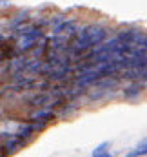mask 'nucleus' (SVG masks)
I'll list each match as a JSON object with an SVG mask.
<instances>
[{"mask_svg":"<svg viewBox=\"0 0 147 157\" xmlns=\"http://www.w3.org/2000/svg\"><path fill=\"white\" fill-rule=\"evenodd\" d=\"M109 29L100 28V26H85L80 31H76V39L71 42V46L67 48L71 55H82L89 49H93L95 46L102 44L104 40L107 39Z\"/></svg>","mask_w":147,"mask_h":157,"instance_id":"1","label":"nucleus"},{"mask_svg":"<svg viewBox=\"0 0 147 157\" xmlns=\"http://www.w3.org/2000/svg\"><path fill=\"white\" fill-rule=\"evenodd\" d=\"M16 44H15V51L16 53H26V51H31L33 48H37L38 42L44 39V31H42V28H35V29H31L29 33H26V35H20V37H16Z\"/></svg>","mask_w":147,"mask_h":157,"instance_id":"2","label":"nucleus"},{"mask_svg":"<svg viewBox=\"0 0 147 157\" xmlns=\"http://www.w3.org/2000/svg\"><path fill=\"white\" fill-rule=\"evenodd\" d=\"M62 104V97L56 93V91H49V93H38L35 97L29 99V106H35V108H47L51 110L53 106H58Z\"/></svg>","mask_w":147,"mask_h":157,"instance_id":"3","label":"nucleus"},{"mask_svg":"<svg viewBox=\"0 0 147 157\" xmlns=\"http://www.w3.org/2000/svg\"><path fill=\"white\" fill-rule=\"evenodd\" d=\"M26 144H27V139H24V137H20V135H16V133H9V135L5 137L2 148H4V152H5V155H13V154L20 152L22 148H26Z\"/></svg>","mask_w":147,"mask_h":157,"instance_id":"4","label":"nucleus"},{"mask_svg":"<svg viewBox=\"0 0 147 157\" xmlns=\"http://www.w3.org/2000/svg\"><path fill=\"white\" fill-rule=\"evenodd\" d=\"M62 33L74 35V33H76V22H74V20H60V22L53 28V35H62Z\"/></svg>","mask_w":147,"mask_h":157,"instance_id":"5","label":"nucleus"},{"mask_svg":"<svg viewBox=\"0 0 147 157\" xmlns=\"http://www.w3.org/2000/svg\"><path fill=\"white\" fill-rule=\"evenodd\" d=\"M51 119H55V113L51 112V110H38V112H33L31 113V121H37V122H49Z\"/></svg>","mask_w":147,"mask_h":157,"instance_id":"6","label":"nucleus"},{"mask_svg":"<svg viewBox=\"0 0 147 157\" xmlns=\"http://www.w3.org/2000/svg\"><path fill=\"white\" fill-rule=\"evenodd\" d=\"M140 93H142V84H140V82L131 84V86H129V88H125V91H124L125 99H134V97H138Z\"/></svg>","mask_w":147,"mask_h":157,"instance_id":"7","label":"nucleus"},{"mask_svg":"<svg viewBox=\"0 0 147 157\" xmlns=\"http://www.w3.org/2000/svg\"><path fill=\"white\" fill-rule=\"evenodd\" d=\"M107 148H109V143H102L96 150H95V154H102V152H107Z\"/></svg>","mask_w":147,"mask_h":157,"instance_id":"8","label":"nucleus"},{"mask_svg":"<svg viewBox=\"0 0 147 157\" xmlns=\"http://www.w3.org/2000/svg\"><path fill=\"white\" fill-rule=\"evenodd\" d=\"M5 42H7V39H5L4 35H0V49H4V48H5Z\"/></svg>","mask_w":147,"mask_h":157,"instance_id":"9","label":"nucleus"},{"mask_svg":"<svg viewBox=\"0 0 147 157\" xmlns=\"http://www.w3.org/2000/svg\"><path fill=\"white\" fill-rule=\"evenodd\" d=\"M93 157H113L109 152H102V154H93Z\"/></svg>","mask_w":147,"mask_h":157,"instance_id":"10","label":"nucleus"},{"mask_svg":"<svg viewBox=\"0 0 147 157\" xmlns=\"http://www.w3.org/2000/svg\"><path fill=\"white\" fill-rule=\"evenodd\" d=\"M0 157H7V155H5V152H4V148H2V146H0Z\"/></svg>","mask_w":147,"mask_h":157,"instance_id":"11","label":"nucleus"},{"mask_svg":"<svg viewBox=\"0 0 147 157\" xmlns=\"http://www.w3.org/2000/svg\"><path fill=\"white\" fill-rule=\"evenodd\" d=\"M7 2H9V0H0V4H7Z\"/></svg>","mask_w":147,"mask_h":157,"instance_id":"12","label":"nucleus"}]
</instances>
